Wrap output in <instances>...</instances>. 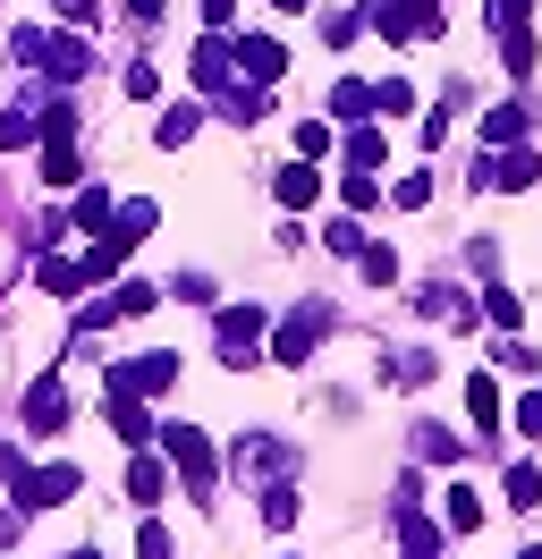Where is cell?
I'll return each mask as SVG.
<instances>
[{
  "instance_id": "cell-2",
  "label": "cell",
  "mask_w": 542,
  "mask_h": 559,
  "mask_svg": "<svg viewBox=\"0 0 542 559\" xmlns=\"http://www.w3.org/2000/svg\"><path fill=\"white\" fill-rule=\"evenodd\" d=\"M153 450H169V457H178V475H187V491L212 500V475H221V466H212V441H203L196 424H162V432H153Z\"/></svg>"
},
{
  "instance_id": "cell-10",
  "label": "cell",
  "mask_w": 542,
  "mask_h": 559,
  "mask_svg": "<svg viewBox=\"0 0 542 559\" xmlns=\"http://www.w3.org/2000/svg\"><path fill=\"white\" fill-rule=\"evenodd\" d=\"M68 416H76V407H68L60 382H34V390H26V432H60Z\"/></svg>"
},
{
  "instance_id": "cell-13",
  "label": "cell",
  "mask_w": 542,
  "mask_h": 559,
  "mask_svg": "<svg viewBox=\"0 0 542 559\" xmlns=\"http://www.w3.org/2000/svg\"><path fill=\"white\" fill-rule=\"evenodd\" d=\"M356 119H373V85L339 76V85H331V128H356Z\"/></svg>"
},
{
  "instance_id": "cell-36",
  "label": "cell",
  "mask_w": 542,
  "mask_h": 559,
  "mask_svg": "<svg viewBox=\"0 0 542 559\" xmlns=\"http://www.w3.org/2000/svg\"><path fill=\"white\" fill-rule=\"evenodd\" d=\"M322 246H331V254H365V229H356V221H331V229H322Z\"/></svg>"
},
{
  "instance_id": "cell-27",
  "label": "cell",
  "mask_w": 542,
  "mask_h": 559,
  "mask_svg": "<svg viewBox=\"0 0 542 559\" xmlns=\"http://www.w3.org/2000/svg\"><path fill=\"white\" fill-rule=\"evenodd\" d=\"M356 272H365L373 288H390V280H399V254H390V246H373V238H365V254H356Z\"/></svg>"
},
{
  "instance_id": "cell-8",
  "label": "cell",
  "mask_w": 542,
  "mask_h": 559,
  "mask_svg": "<svg viewBox=\"0 0 542 559\" xmlns=\"http://www.w3.org/2000/svg\"><path fill=\"white\" fill-rule=\"evenodd\" d=\"M229 60H237V76H246V85H280V76H288V51H280L271 35H237Z\"/></svg>"
},
{
  "instance_id": "cell-14",
  "label": "cell",
  "mask_w": 542,
  "mask_h": 559,
  "mask_svg": "<svg viewBox=\"0 0 542 559\" xmlns=\"http://www.w3.org/2000/svg\"><path fill=\"white\" fill-rule=\"evenodd\" d=\"M110 195H102V187H68V221H76V229H110Z\"/></svg>"
},
{
  "instance_id": "cell-43",
  "label": "cell",
  "mask_w": 542,
  "mask_h": 559,
  "mask_svg": "<svg viewBox=\"0 0 542 559\" xmlns=\"http://www.w3.org/2000/svg\"><path fill=\"white\" fill-rule=\"evenodd\" d=\"M271 9H305V0H271Z\"/></svg>"
},
{
  "instance_id": "cell-30",
  "label": "cell",
  "mask_w": 542,
  "mask_h": 559,
  "mask_svg": "<svg viewBox=\"0 0 542 559\" xmlns=\"http://www.w3.org/2000/svg\"><path fill=\"white\" fill-rule=\"evenodd\" d=\"M373 110H381V119H406V110H415V85H399V76L373 85Z\"/></svg>"
},
{
  "instance_id": "cell-16",
  "label": "cell",
  "mask_w": 542,
  "mask_h": 559,
  "mask_svg": "<svg viewBox=\"0 0 542 559\" xmlns=\"http://www.w3.org/2000/svg\"><path fill=\"white\" fill-rule=\"evenodd\" d=\"M162 491H169V466L136 450V457H128V500H162Z\"/></svg>"
},
{
  "instance_id": "cell-25",
  "label": "cell",
  "mask_w": 542,
  "mask_h": 559,
  "mask_svg": "<svg viewBox=\"0 0 542 559\" xmlns=\"http://www.w3.org/2000/svg\"><path fill=\"white\" fill-rule=\"evenodd\" d=\"M483 525V500H474V484H449V534H474Z\"/></svg>"
},
{
  "instance_id": "cell-38",
  "label": "cell",
  "mask_w": 542,
  "mask_h": 559,
  "mask_svg": "<svg viewBox=\"0 0 542 559\" xmlns=\"http://www.w3.org/2000/svg\"><path fill=\"white\" fill-rule=\"evenodd\" d=\"M119 221H128L136 238H153V221H162V212H153V204H144V195H136V204H119Z\"/></svg>"
},
{
  "instance_id": "cell-9",
  "label": "cell",
  "mask_w": 542,
  "mask_h": 559,
  "mask_svg": "<svg viewBox=\"0 0 542 559\" xmlns=\"http://www.w3.org/2000/svg\"><path fill=\"white\" fill-rule=\"evenodd\" d=\"M542 178V153H526V144H500V162H492V178L483 187H508V195H526Z\"/></svg>"
},
{
  "instance_id": "cell-32",
  "label": "cell",
  "mask_w": 542,
  "mask_h": 559,
  "mask_svg": "<svg viewBox=\"0 0 542 559\" xmlns=\"http://www.w3.org/2000/svg\"><path fill=\"white\" fill-rule=\"evenodd\" d=\"M43 128H34L26 110H0V153H17V144H34Z\"/></svg>"
},
{
  "instance_id": "cell-15",
  "label": "cell",
  "mask_w": 542,
  "mask_h": 559,
  "mask_svg": "<svg viewBox=\"0 0 542 559\" xmlns=\"http://www.w3.org/2000/svg\"><path fill=\"white\" fill-rule=\"evenodd\" d=\"M467 416H474V432H500V382H492V373L467 382Z\"/></svg>"
},
{
  "instance_id": "cell-3",
  "label": "cell",
  "mask_w": 542,
  "mask_h": 559,
  "mask_svg": "<svg viewBox=\"0 0 542 559\" xmlns=\"http://www.w3.org/2000/svg\"><path fill=\"white\" fill-rule=\"evenodd\" d=\"M153 306H162V288H153V280H119L110 297H94V306L76 314V331H110V322H136V314H153Z\"/></svg>"
},
{
  "instance_id": "cell-41",
  "label": "cell",
  "mask_w": 542,
  "mask_h": 559,
  "mask_svg": "<svg viewBox=\"0 0 542 559\" xmlns=\"http://www.w3.org/2000/svg\"><path fill=\"white\" fill-rule=\"evenodd\" d=\"M128 17H136V26H153V17H162V0H128Z\"/></svg>"
},
{
  "instance_id": "cell-34",
  "label": "cell",
  "mask_w": 542,
  "mask_h": 559,
  "mask_svg": "<svg viewBox=\"0 0 542 559\" xmlns=\"http://www.w3.org/2000/svg\"><path fill=\"white\" fill-rule=\"evenodd\" d=\"M196 119H203V110H169V119H162V128H153V136H162V144H169V153H178V144L196 136Z\"/></svg>"
},
{
  "instance_id": "cell-6",
  "label": "cell",
  "mask_w": 542,
  "mask_h": 559,
  "mask_svg": "<svg viewBox=\"0 0 542 559\" xmlns=\"http://www.w3.org/2000/svg\"><path fill=\"white\" fill-rule=\"evenodd\" d=\"M212 331H221V365H229V373H246V365H255V331H263V306H221V314H212Z\"/></svg>"
},
{
  "instance_id": "cell-23",
  "label": "cell",
  "mask_w": 542,
  "mask_h": 559,
  "mask_svg": "<svg viewBox=\"0 0 542 559\" xmlns=\"http://www.w3.org/2000/svg\"><path fill=\"white\" fill-rule=\"evenodd\" d=\"M500 60H508V76H534L542 51H534V35H526V26H508V35H500Z\"/></svg>"
},
{
  "instance_id": "cell-40",
  "label": "cell",
  "mask_w": 542,
  "mask_h": 559,
  "mask_svg": "<svg viewBox=\"0 0 542 559\" xmlns=\"http://www.w3.org/2000/svg\"><path fill=\"white\" fill-rule=\"evenodd\" d=\"M526 9H534V0H492V26H500V35H508V26H526Z\"/></svg>"
},
{
  "instance_id": "cell-29",
  "label": "cell",
  "mask_w": 542,
  "mask_h": 559,
  "mask_svg": "<svg viewBox=\"0 0 542 559\" xmlns=\"http://www.w3.org/2000/svg\"><path fill=\"white\" fill-rule=\"evenodd\" d=\"M322 35H331V51H347V43L365 35V9H331V17H322Z\"/></svg>"
},
{
  "instance_id": "cell-4",
  "label": "cell",
  "mask_w": 542,
  "mask_h": 559,
  "mask_svg": "<svg viewBox=\"0 0 542 559\" xmlns=\"http://www.w3.org/2000/svg\"><path fill=\"white\" fill-rule=\"evenodd\" d=\"M17 60H43L51 76H85L94 69V51L76 35H34V26H17Z\"/></svg>"
},
{
  "instance_id": "cell-31",
  "label": "cell",
  "mask_w": 542,
  "mask_h": 559,
  "mask_svg": "<svg viewBox=\"0 0 542 559\" xmlns=\"http://www.w3.org/2000/svg\"><path fill=\"white\" fill-rule=\"evenodd\" d=\"M390 204H399V212H424V204H433V178H424V170H406L399 187H390Z\"/></svg>"
},
{
  "instance_id": "cell-33",
  "label": "cell",
  "mask_w": 542,
  "mask_h": 559,
  "mask_svg": "<svg viewBox=\"0 0 542 559\" xmlns=\"http://www.w3.org/2000/svg\"><path fill=\"white\" fill-rule=\"evenodd\" d=\"M339 204H356V212H373V204H381V187H373L365 170H347V178H339Z\"/></svg>"
},
{
  "instance_id": "cell-5",
  "label": "cell",
  "mask_w": 542,
  "mask_h": 559,
  "mask_svg": "<svg viewBox=\"0 0 542 559\" xmlns=\"http://www.w3.org/2000/svg\"><path fill=\"white\" fill-rule=\"evenodd\" d=\"M322 331H331V314H322V306H297V314L271 331V365H305V356L322 348Z\"/></svg>"
},
{
  "instance_id": "cell-45",
  "label": "cell",
  "mask_w": 542,
  "mask_h": 559,
  "mask_svg": "<svg viewBox=\"0 0 542 559\" xmlns=\"http://www.w3.org/2000/svg\"><path fill=\"white\" fill-rule=\"evenodd\" d=\"M517 559H542V551H517Z\"/></svg>"
},
{
  "instance_id": "cell-20",
  "label": "cell",
  "mask_w": 542,
  "mask_h": 559,
  "mask_svg": "<svg viewBox=\"0 0 542 559\" xmlns=\"http://www.w3.org/2000/svg\"><path fill=\"white\" fill-rule=\"evenodd\" d=\"M347 170H381V128H365V119L347 128Z\"/></svg>"
},
{
  "instance_id": "cell-28",
  "label": "cell",
  "mask_w": 542,
  "mask_h": 559,
  "mask_svg": "<svg viewBox=\"0 0 542 559\" xmlns=\"http://www.w3.org/2000/svg\"><path fill=\"white\" fill-rule=\"evenodd\" d=\"M415 450L433 457V466H458V457H467V450H458V432H440V424H424V432H415Z\"/></svg>"
},
{
  "instance_id": "cell-26",
  "label": "cell",
  "mask_w": 542,
  "mask_h": 559,
  "mask_svg": "<svg viewBox=\"0 0 542 559\" xmlns=\"http://www.w3.org/2000/svg\"><path fill=\"white\" fill-rule=\"evenodd\" d=\"M508 509H542V466H508Z\"/></svg>"
},
{
  "instance_id": "cell-39",
  "label": "cell",
  "mask_w": 542,
  "mask_h": 559,
  "mask_svg": "<svg viewBox=\"0 0 542 559\" xmlns=\"http://www.w3.org/2000/svg\"><path fill=\"white\" fill-rule=\"evenodd\" d=\"M136 559H169V534H162V525H136Z\"/></svg>"
},
{
  "instance_id": "cell-18",
  "label": "cell",
  "mask_w": 542,
  "mask_h": 559,
  "mask_svg": "<svg viewBox=\"0 0 542 559\" xmlns=\"http://www.w3.org/2000/svg\"><path fill=\"white\" fill-rule=\"evenodd\" d=\"M43 288L51 297H85L94 280H85V263H68V254H43Z\"/></svg>"
},
{
  "instance_id": "cell-17",
  "label": "cell",
  "mask_w": 542,
  "mask_h": 559,
  "mask_svg": "<svg viewBox=\"0 0 542 559\" xmlns=\"http://www.w3.org/2000/svg\"><path fill=\"white\" fill-rule=\"evenodd\" d=\"M271 195H280V204H314V195H322V178H314V162H288V170L271 178Z\"/></svg>"
},
{
  "instance_id": "cell-12",
  "label": "cell",
  "mask_w": 542,
  "mask_h": 559,
  "mask_svg": "<svg viewBox=\"0 0 542 559\" xmlns=\"http://www.w3.org/2000/svg\"><path fill=\"white\" fill-rule=\"evenodd\" d=\"M526 128H534L526 103H492L483 119H474V136H483V144H526Z\"/></svg>"
},
{
  "instance_id": "cell-35",
  "label": "cell",
  "mask_w": 542,
  "mask_h": 559,
  "mask_svg": "<svg viewBox=\"0 0 542 559\" xmlns=\"http://www.w3.org/2000/svg\"><path fill=\"white\" fill-rule=\"evenodd\" d=\"M314 153H331V119H305L297 128V162H314Z\"/></svg>"
},
{
  "instance_id": "cell-46",
  "label": "cell",
  "mask_w": 542,
  "mask_h": 559,
  "mask_svg": "<svg viewBox=\"0 0 542 559\" xmlns=\"http://www.w3.org/2000/svg\"><path fill=\"white\" fill-rule=\"evenodd\" d=\"M406 559H415V551H406Z\"/></svg>"
},
{
  "instance_id": "cell-24",
  "label": "cell",
  "mask_w": 542,
  "mask_h": 559,
  "mask_svg": "<svg viewBox=\"0 0 542 559\" xmlns=\"http://www.w3.org/2000/svg\"><path fill=\"white\" fill-rule=\"evenodd\" d=\"M263 525H271V534L297 525V491H288V484H263Z\"/></svg>"
},
{
  "instance_id": "cell-19",
  "label": "cell",
  "mask_w": 542,
  "mask_h": 559,
  "mask_svg": "<svg viewBox=\"0 0 542 559\" xmlns=\"http://www.w3.org/2000/svg\"><path fill=\"white\" fill-rule=\"evenodd\" d=\"M399 543H406L415 559H433V551H440V525H433V518H415V500H406V518H399Z\"/></svg>"
},
{
  "instance_id": "cell-7",
  "label": "cell",
  "mask_w": 542,
  "mask_h": 559,
  "mask_svg": "<svg viewBox=\"0 0 542 559\" xmlns=\"http://www.w3.org/2000/svg\"><path fill=\"white\" fill-rule=\"evenodd\" d=\"M178 382V356L153 348V356H128V365H110V390H136V399H162Z\"/></svg>"
},
{
  "instance_id": "cell-42",
  "label": "cell",
  "mask_w": 542,
  "mask_h": 559,
  "mask_svg": "<svg viewBox=\"0 0 542 559\" xmlns=\"http://www.w3.org/2000/svg\"><path fill=\"white\" fill-rule=\"evenodd\" d=\"M51 9H60V17H76V26L94 17V0H51Z\"/></svg>"
},
{
  "instance_id": "cell-11",
  "label": "cell",
  "mask_w": 542,
  "mask_h": 559,
  "mask_svg": "<svg viewBox=\"0 0 542 559\" xmlns=\"http://www.w3.org/2000/svg\"><path fill=\"white\" fill-rule=\"evenodd\" d=\"M110 424H119V441H128V450H153V416H144V399H136V390H110Z\"/></svg>"
},
{
  "instance_id": "cell-37",
  "label": "cell",
  "mask_w": 542,
  "mask_h": 559,
  "mask_svg": "<svg viewBox=\"0 0 542 559\" xmlns=\"http://www.w3.org/2000/svg\"><path fill=\"white\" fill-rule=\"evenodd\" d=\"M517 432H526V441H542V390H526V399H517Z\"/></svg>"
},
{
  "instance_id": "cell-44",
  "label": "cell",
  "mask_w": 542,
  "mask_h": 559,
  "mask_svg": "<svg viewBox=\"0 0 542 559\" xmlns=\"http://www.w3.org/2000/svg\"><path fill=\"white\" fill-rule=\"evenodd\" d=\"M68 559H102V551H68Z\"/></svg>"
},
{
  "instance_id": "cell-1",
  "label": "cell",
  "mask_w": 542,
  "mask_h": 559,
  "mask_svg": "<svg viewBox=\"0 0 542 559\" xmlns=\"http://www.w3.org/2000/svg\"><path fill=\"white\" fill-rule=\"evenodd\" d=\"M76 491H85L76 466H17V475H9V509L34 518V509H60V500H76Z\"/></svg>"
},
{
  "instance_id": "cell-21",
  "label": "cell",
  "mask_w": 542,
  "mask_h": 559,
  "mask_svg": "<svg viewBox=\"0 0 542 559\" xmlns=\"http://www.w3.org/2000/svg\"><path fill=\"white\" fill-rule=\"evenodd\" d=\"M474 314L492 322V331H517V322H526V314H517V297H508V288H483V297H474Z\"/></svg>"
},
{
  "instance_id": "cell-22",
  "label": "cell",
  "mask_w": 542,
  "mask_h": 559,
  "mask_svg": "<svg viewBox=\"0 0 542 559\" xmlns=\"http://www.w3.org/2000/svg\"><path fill=\"white\" fill-rule=\"evenodd\" d=\"M246 466H255V475H288V441H263V432H255V441H246Z\"/></svg>"
}]
</instances>
